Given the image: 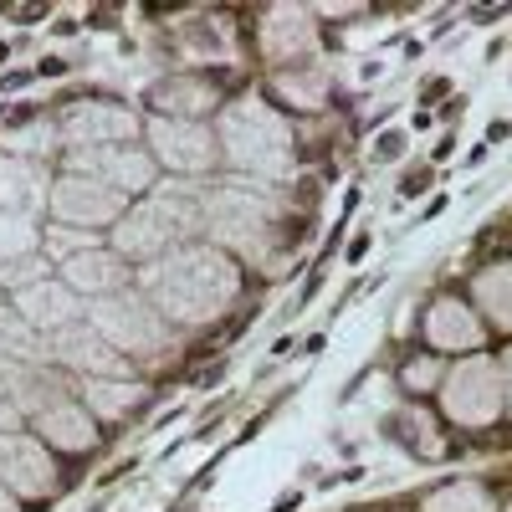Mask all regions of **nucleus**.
<instances>
[{"mask_svg":"<svg viewBox=\"0 0 512 512\" xmlns=\"http://www.w3.org/2000/svg\"><path fill=\"white\" fill-rule=\"evenodd\" d=\"M67 164H72V175H88V180H98V185H108V190H118L123 200L128 195H149L154 185H159V164H154V154H144L139 144H108V149H72L67 154Z\"/></svg>","mask_w":512,"mask_h":512,"instance_id":"nucleus-8","label":"nucleus"},{"mask_svg":"<svg viewBox=\"0 0 512 512\" xmlns=\"http://www.w3.org/2000/svg\"><path fill=\"white\" fill-rule=\"evenodd\" d=\"M441 405L456 425H492L502 415V374H497V359L487 354H472L446 369L441 379Z\"/></svg>","mask_w":512,"mask_h":512,"instance_id":"nucleus-7","label":"nucleus"},{"mask_svg":"<svg viewBox=\"0 0 512 512\" xmlns=\"http://www.w3.org/2000/svg\"><path fill=\"white\" fill-rule=\"evenodd\" d=\"M446 374H441V364L436 359H410L405 364V384L410 390H431V384H441Z\"/></svg>","mask_w":512,"mask_h":512,"instance_id":"nucleus-26","label":"nucleus"},{"mask_svg":"<svg viewBox=\"0 0 512 512\" xmlns=\"http://www.w3.org/2000/svg\"><path fill=\"white\" fill-rule=\"evenodd\" d=\"M0 482H6L16 497H52L57 487V461L47 451L41 436L26 431H0Z\"/></svg>","mask_w":512,"mask_h":512,"instance_id":"nucleus-11","label":"nucleus"},{"mask_svg":"<svg viewBox=\"0 0 512 512\" xmlns=\"http://www.w3.org/2000/svg\"><path fill=\"white\" fill-rule=\"evenodd\" d=\"M425 512H497V502L477 482H451V487L425 497Z\"/></svg>","mask_w":512,"mask_h":512,"instance_id":"nucleus-24","label":"nucleus"},{"mask_svg":"<svg viewBox=\"0 0 512 512\" xmlns=\"http://www.w3.org/2000/svg\"><path fill=\"white\" fill-rule=\"evenodd\" d=\"M477 303H482V313L497 328L512 333V262H497V267H487L477 277Z\"/></svg>","mask_w":512,"mask_h":512,"instance_id":"nucleus-21","label":"nucleus"},{"mask_svg":"<svg viewBox=\"0 0 512 512\" xmlns=\"http://www.w3.org/2000/svg\"><path fill=\"white\" fill-rule=\"evenodd\" d=\"M149 154L154 164L175 169L180 180H200L221 164V144H216V128L205 118H149Z\"/></svg>","mask_w":512,"mask_h":512,"instance_id":"nucleus-6","label":"nucleus"},{"mask_svg":"<svg viewBox=\"0 0 512 512\" xmlns=\"http://www.w3.org/2000/svg\"><path fill=\"white\" fill-rule=\"evenodd\" d=\"M82 400H88L93 420H123V415H134L144 390L134 379H82Z\"/></svg>","mask_w":512,"mask_h":512,"instance_id":"nucleus-18","label":"nucleus"},{"mask_svg":"<svg viewBox=\"0 0 512 512\" xmlns=\"http://www.w3.org/2000/svg\"><path fill=\"white\" fill-rule=\"evenodd\" d=\"M47 210H52V221H62V226H82V231H103V226H118L123 221V195L118 190H108V185H98V180H88V175H67L62 180H52V200H47Z\"/></svg>","mask_w":512,"mask_h":512,"instance_id":"nucleus-9","label":"nucleus"},{"mask_svg":"<svg viewBox=\"0 0 512 512\" xmlns=\"http://www.w3.org/2000/svg\"><path fill=\"white\" fill-rule=\"evenodd\" d=\"M205 231V185L200 180H164L113 226V251L123 262H159L164 251L185 246Z\"/></svg>","mask_w":512,"mask_h":512,"instance_id":"nucleus-2","label":"nucleus"},{"mask_svg":"<svg viewBox=\"0 0 512 512\" xmlns=\"http://www.w3.org/2000/svg\"><path fill=\"white\" fill-rule=\"evenodd\" d=\"M103 246V236L98 231H82V226H62V221H52L47 231H41V256L47 262H72V256H82V251H98Z\"/></svg>","mask_w":512,"mask_h":512,"instance_id":"nucleus-22","label":"nucleus"},{"mask_svg":"<svg viewBox=\"0 0 512 512\" xmlns=\"http://www.w3.org/2000/svg\"><path fill=\"white\" fill-rule=\"evenodd\" d=\"M16 420H21V410L11 400H0V431H16Z\"/></svg>","mask_w":512,"mask_h":512,"instance_id":"nucleus-28","label":"nucleus"},{"mask_svg":"<svg viewBox=\"0 0 512 512\" xmlns=\"http://www.w3.org/2000/svg\"><path fill=\"white\" fill-rule=\"evenodd\" d=\"M11 308H16L41 338H47V333H62V328H72V323L88 318V303H82V297H77L62 277H47V282H36V287L16 292Z\"/></svg>","mask_w":512,"mask_h":512,"instance_id":"nucleus-13","label":"nucleus"},{"mask_svg":"<svg viewBox=\"0 0 512 512\" xmlns=\"http://www.w3.org/2000/svg\"><path fill=\"white\" fill-rule=\"evenodd\" d=\"M57 277L82 297V303H98V297L123 292L134 272H128V262H123L113 246H98V251H82V256H72V262H62Z\"/></svg>","mask_w":512,"mask_h":512,"instance_id":"nucleus-15","label":"nucleus"},{"mask_svg":"<svg viewBox=\"0 0 512 512\" xmlns=\"http://www.w3.org/2000/svg\"><path fill=\"white\" fill-rule=\"evenodd\" d=\"M0 359H11V364H47V338H41L11 303L0 308Z\"/></svg>","mask_w":512,"mask_h":512,"instance_id":"nucleus-19","label":"nucleus"},{"mask_svg":"<svg viewBox=\"0 0 512 512\" xmlns=\"http://www.w3.org/2000/svg\"><path fill=\"white\" fill-rule=\"evenodd\" d=\"M16 507H21V497H16L6 482H0V512H16Z\"/></svg>","mask_w":512,"mask_h":512,"instance_id":"nucleus-29","label":"nucleus"},{"mask_svg":"<svg viewBox=\"0 0 512 512\" xmlns=\"http://www.w3.org/2000/svg\"><path fill=\"white\" fill-rule=\"evenodd\" d=\"M502 512H512V502H507V507H502Z\"/></svg>","mask_w":512,"mask_h":512,"instance_id":"nucleus-30","label":"nucleus"},{"mask_svg":"<svg viewBox=\"0 0 512 512\" xmlns=\"http://www.w3.org/2000/svg\"><path fill=\"white\" fill-rule=\"evenodd\" d=\"M497 374H502V410H512V349L497 359Z\"/></svg>","mask_w":512,"mask_h":512,"instance_id":"nucleus-27","label":"nucleus"},{"mask_svg":"<svg viewBox=\"0 0 512 512\" xmlns=\"http://www.w3.org/2000/svg\"><path fill=\"white\" fill-rule=\"evenodd\" d=\"M277 200L256 185H205V236L210 246H231L241 256H262L272 241Z\"/></svg>","mask_w":512,"mask_h":512,"instance_id":"nucleus-4","label":"nucleus"},{"mask_svg":"<svg viewBox=\"0 0 512 512\" xmlns=\"http://www.w3.org/2000/svg\"><path fill=\"white\" fill-rule=\"evenodd\" d=\"M36 251H41V226L26 221V216H6V210H0V267L21 262V256H36Z\"/></svg>","mask_w":512,"mask_h":512,"instance_id":"nucleus-23","label":"nucleus"},{"mask_svg":"<svg viewBox=\"0 0 512 512\" xmlns=\"http://www.w3.org/2000/svg\"><path fill=\"white\" fill-rule=\"evenodd\" d=\"M88 323L108 338L123 359H154V354H164L169 344H175V323H169L149 297L134 292V287L88 303Z\"/></svg>","mask_w":512,"mask_h":512,"instance_id":"nucleus-5","label":"nucleus"},{"mask_svg":"<svg viewBox=\"0 0 512 512\" xmlns=\"http://www.w3.org/2000/svg\"><path fill=\"white\" fill-rule=\"evenodd\" d=\"M52 277V262H47V256H21V262H6V267H0V287H6L11 297L16 292H26V287H36V282H47Z\"/></svg>","mask_w":512,"mask_h":512,"instance_id":"nucleus-25","label":"nucleus"},{"mask_svg":"<svg viewBox=\"0 0 512 512\" xmlns=\"http://www.w3.org/2000/svg\"><path fill=\"white\" fill-rule=\"evenodd\" d=\"M36 436L41 441H52L57 451H88L93 441H98V420H93V410L82 405V400H57V405H47L36 420Z\"/></svg>","mask_w":512,"mask_h":512,"instance_id":"nucleus-16","label":"nucleus"},{"mask_svg":"<svg viewBox=\"0 0 512 512\" xmlns=\"http://www.w3.org/2000/svg\"><path fill=\"white\" fill-rule=\"evenodd\" d=\"M52 200V180L41 159L31 154H0V210L6 216H26L36 221V210H47Z\"/></svg>","mask_w":512,"mask_h":512,"instance_id":"nucleus-14","label":"nucleus"},{"mask_svg":"<svg viewBox=\"0 0 512 512\" xmlns=\"http://www.w3.org/2000/svg\"><path fill=\"white\" fill-rule=\"evenodd\" d=\"M144 297L169 323H216L241 292V272L221 246L185 241L139 272Z\"/></svg>","mask_w":512,"mask_h":512,"instance_id":"nucleus-1","label":"nucleus"},{"mask_svg":"<svg viewBox=\"0 0 512 512\" xmlns=\"http://www.w3.org/2000/svg\"><path fill=\"white\" fill-rule=\"evenodd\" d=\"M216 144H221V159H231L246 175L277 180L292 169V134H287L282 113L256 98H241L216 118Z\"/></svg>","mask_w":512,"mask_h":512,"instance_id":"nucleus-3","label":"nucleus"},{"mask_svg":"<svg viewBox=\"0 0 512 512\" xmlns=\"http://www.w3.org/2000/svg\"><path fill=\"white\" fill-rule=\"evenodd\" d=\"M47 364H62L82 379H128V369H134L88 318L62 328V333H47Z\"/></svg>","mask_w":512,"mask_h":512,"instance_id":"nucleus-10","label":"nucleus"},{"mask_svg":"<svg viewBox=\"0 0 512 512\" xmlns=\"http://www.w3.org/2000/svg\"><path fill=\"white\" fill-rule=\"evenodd\" d=\"M134 139H139V113L123 103H82L62 118L67 149H108V144H134Z\"/></svg>","mask_w":512,"mask_h":512,"instance_id":"nucleus-12","label":"nucleus"},{"mask_svg":"<svg viewBox=\"0 0 512 512\" xmlns=\"http://www.w3.org/2000/svg\"><path fill=\"white\" fill-rule=\"evenodd\" d=\"M482 318L461 303V297H436L431 313H425V338L446 354H461V349H477L482 344Z\"/></svg>","mask_w":512,"mask_h":512,"instance_id":"nucleus-17","label":"nucleus"},{"mask_svg":"<svg viewBox=\"0 0 512 512\" xmlns=\"http://www.w3.org/2000/svg\"><path fill=\"white\" fill-rule=\"evenodd\" d=\"M210 98H216V93H210L205 82L185 77V72L164 77L159 88H154V103L169 108V118H200V113H210Z\"/></svg>","mask_w":512,"mask_h":512,"instance_id":"nucleus-20","label":"nucleus"}]
</instances>
